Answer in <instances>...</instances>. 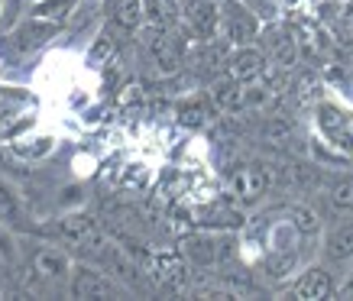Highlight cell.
<instances>
[{"mask_svg": "<svg viewBox=\"0 0 353 301\" xmlns=\"http://www.w3.org/2000/svg\"><path fill=\"white\" fill-rule=\"evenodd\" d=\"M59 237L65 240V243H72V247H78L81 253H101V249L108 247V240H104V230L97 227L94 217H85V214H72L65 217L62 224H59Z\"/></svg>", "mask_w": 353, "mask_h": 301, "instance_id": "1", "label": "cell"}, {"mask_svg": "<svg viewBox=\"0 0 353 301\" xmlns=\"http://www.w3.org/2000/svg\"><path fill=\"white\" fill-rule=\"evenodd\" d=\"M269 185H272V172L259 162H246V165H236L230 172V191H234L236 201H246V205L256 201Z\"/></svg>", "mask_w": 353, "mask_h": 301, "instance_id": "2", "label": "cell"}, {"mask_svg": "<svg viewBox=\"0 0 353 301\" xmlns=\"http://www.w3.org/2000/svg\"><path fill=\"white\" fill-rule=\"evenodd\" d=\"M318 123H321L324 136L341 146V149H353V114H343L334 104H321L318 107Z\"/></svg>", "mask_w": 353, "mask_h": 301, "instance_id": "3", "label": "cell"}, {"mask_svg": "<svg viewBox=\"0 0 353 301\" xmlns=\"http://www.w3.org/2000/svg\"><path fill=\"white\" fill-rule=\"evenodd\" d=\"M146 272L159 282L162 289H179L188 279V269H185V259L179 253H156V256H146Z\"/></svg>", "mask_w": 353, "mask_h": 301, "instance_id": "4", "label": "cell"}, {"mask_svg": "<svg viewBox=\"0 0 353 301\" xmlns=\"http://www.w3.org/2000/svg\"><path fill=\"white\" fill-rule=\"evenodd\" d=\"M72 295H75V298H120L123 289H120L114 279L101 276V272L81 269V272H75V279H72Z\"/></svg>", "mask_w": 353, "mask_h": 301, "instance_id": "5", "label": "cell"}, {"mask_svg": "<svg viewBox=\"0 0 353 301\" xmlns=\"http://www.w3.org/2000/svg\"><path fill=\"white\" fill-rule=\"evenodd\" d=\"M263 68H266V55L259 52V49H236L234 55H230V62H227V72H230V78H236V81H256L259 75H263Z\"/></svg>", "mask_w": 353, "mask_h": 301, "instance_id": "6", "label": "cell"}, {"mask_svg": "<svg viewBox=\"0 0 353 301\" xmlns=\"http://www.w3.org/2000/svg\"><path fill=\"white\" fill-rule=\"evenodd\" d=\"M211 101H214L224 114H240V110L250 107V104H246V85L243 81H236V78L217 81L214 91H211Z\"/></svg>", "mask_w": 353, "mask_h": 301, "instance_id": "7", "label": "cell"}, {"mask_svg": "<svg viewBox=\"0 0 353 301\" xmlns=\"http://www.w3.org/2000/svg\"><path fill=\"white\" fill-rule=\"evenodd\" d=\"M331 276L324 269H308L301 276L295 285H292V298H301V301H318V298H327L331 295Z\"/></svg>", "mask_w": 353, "mask_h": 301, "instance_id": "8", "label": "cell"}, {"mask_svg": "<svg viewBox=\"0 0 353 301\" xmlns=\"http://www.w3.org/2000/svg\"><path fill=\"white\" fill-rule=\"evenodd\" d=\"M259 32V23L250 10H243L240 3H227V36L234 43H246Z\"/></svg>", "mask_w": 353, "mask_h": 301, "instance_id": "9", "label": "cell"}, {"mask_svg": "<svg viewBox=\"0 0 353 301\" xmlns=\"http://www.w3.org/2000/svg\"><path fill=\"white\" fill-rule=\"evenodd\" d=\"M217 20H221V13H217L214 0H194L192 10H188V23H192L194 36H201V39H211V36H214Z\"/></svg>", "mask_w": 353, "mask_h": 301, "instance_id": "10", "label": "cell"}, {"mask_svg": "<svg viewBox=\"0 0 353 301\" xmlns=\"http://www.w3.org/2000/svg\"><path fill=\"white\" fill-rule=\"evenodd\" d=\"M150 52L162 72H179V65H182V49H179V43L172 39L169 32H156V36H152Z\"/></svg>", "mask_w": 353, "mask_h": 301, "instance_id": "11", "label": "cell"}, {"mask_svg": "<svg viewBox=\"0 0 353 301\" xmlns=\"http://www.w3.org/2000/svg\"><path fill=\"white\" fill-rule=\"evenodd\" d=\"M182 253L192 259L194 266H214L217 259H221V247L211 237H188Z\"/></svg>", "mask_w": 353, "mask_h": 301, "instance_id": "12", "label": "cell"}, {"mask_svg": "<svg viewBox=\"0 0 353 301\" xmlns=\"http://www.w3.org/2000/svg\"><path fill=\"white\" fill-rule=\"evenodd\" d=\"M32 266L39 276L46 279H65V272H68V256L59 253V249H39L36 256H32Z\"/></svg>", "mask_w": 353, "mask_h": 301, "instance_id": "13", "label": "cell"}, {"mask_svg": "<svg viewBox=\"0 0 353 301\" xmlns=\"http://www.w3.org/2000/svg\"><path fill=\"white\" fill-rule=\"evenodd\" d=\"M52 32H55V23H43L39 17H32V23L20 26L13 39H17V45H20V49H36V45H43Z\"/></svg>", "mask_w": 353, "mask_h": 301, "instance_id": "14", "label": "cell"}, {"mask_svg": "<svg viewBox=\"0 0 353 301\" xmlns=\"http://www.w3.org/2000/svg\"><path fill=\"white\" fill-rule=\"evenodd\" d=\"M269 52H272V62L279 68H292L295 59H299V39L289 36V32H276L272 39H269Z\"/></svg>", "mask_w": 353, "mask_h": 301, "instance_id": "15", "label": "cell"}, {"mask_svg": "<svg viewBox=\"0 0 353 301\" xmlns=\"http://www.w3.org/2000/svg\"><path fill=\"white\" fill-rule=\"evenodd\" d=\"M327 256L337 259V262L353 256V224L337 227L331 237H327Z\"/></svg>", "mask_w": 353, "mask_h": 301, "instance_id": "16", "label": "cell"}, {"mask_svg": "<svg viewBox=\"0 0 353 301\" xmlns=\"http://www.w3.org/2000/svg\"><path fill=\"white\" fill-rule=\"evenodd\" d=\"M114 17L123 30H133L143 20V0H114Z\"/></svg>", "mask_w": 353, "mask_h": 301, "instance_id": "17", "label": "cell"}, {"mask_svg": "<svg viewBox=\"0 0 353 301\" xmlns=\"http://www.w3.org/2000/svg\"><path fill=\"white\" fill-rule=\"evenodd\" d=\"M75 3L78 0H43V3H36L32 17H39V20H62V17L72 13Z\"/></svg>", "mask_w": 353, "mask_h": 301, "instance_id": "18", "label": "cell"}, {"mask_svg": "<svg viewBox=\"0 0 353 301\" xmlns=\"http://www.w3.org/2000/svg\"><path fill=\"white\" fill-rule=\"evenodd\" d=\"M295 133V127H292V120L285 117H269L266 123H263V140L266 143H285Z\"/></svg>", "mask_w": 353, "mask_h": 301, "instance_id": "19", "label": "cell"}, {"mask_svg": "<svg viewBox=\"0 0 353 301\" xmlns=\"http://www.w3.org/2000/svg\"><path fill=\"white\" fill-rule=\"evenodd\" d=\"M289 217H292V224H295V230H301V233H314V230H318V214H314L311 207L292 205Z\"/></svg>", "mask_w": 353, "mask_h": 301, "instance_id": "20", "label": "cell"}, {"mask_svg": "<svg viewBox=\"0 0 353 301\" xmlns=\"http://www.w3.org/2000/svg\"><path fill=\"white\" fill-rule=\"evenodd\" d=\"M0 220H7V224H20L23 214H20V205H17V198L10 194V188L0 182Z\"/></svg>", "mask_w": 353, "mask_h": 301, "instance_id": "21", "label": "cell"}, {"mask_svg": "<svg viewBox=\"0 0 353 301\" xmlns=\"http://www.w3.org/2000/svg\"><path fill=\"white\" fill-rule=\"evenodd\" d=\"M331 205H334V207H341V211H353V175H350V178H343V182L334 185Z\"/></svg>", "mask_w": 353, "mask_h": 301, "instance_id": "22", "label": "cell"}, {"mask_svg": "<svg viewBox=\"0 0 353 301\" xmlns=\"http://www.w3.org/2000/svg\"><path fill=\"white\" fill-rule=\"evenodd\" d=\"M146 10H150V23L152 26H159V30H165V26L172 23V13H169V7H165V0H150Z\"/></svg>", "mask_w": 353, "mask_h": 301, "instance_id": "23", "label": "cell"}, {"mask_svg": "<svg viewBox=\"0 0 353 301\" xmlns=\"http://www.w3.org/2000/svg\"><path fill=\"white\" fill-rule=\"evenodd\" d=\"M204 117H208V110H204L201 104H182V107H179V120H182L185 127H201Z\"/></svg>", "mask_w": 353, "mask_h": 301, "instance_id": "24", "label": "cell"}, {"mask_svg": "<svg viewBox=\"0 0 353 301\" xmlns=\"http://www.w3.org/2000/svg\"><path fill=\"white\" fill-rule=\"evenodd\" d=\"M114 52V43H110L108 36H101V39H97V45H94V52H91V62H101V59H104V55H110Z\"/></svg>", "mask_w": 353, "mask_h": 301, "instance_id": "25", "label": "cell"}, {"mask_svg": "<svg viewBox=\"0 0 353 301\" xmlns=\"http://www.w3.org/2000/svg\"><path fill=\"white\" fill-rule=\"evenodd\" d=\"M0 256H7V259H13V247H10V237L0 230Z\"/></svg>", "mask_w": 353, "mask_h": 301, "instance_id": "26", "label": "cell"}, {"mask_svg": "<svg viewBox=\"0 0 353 301\" xmlns=\"http://www.w3.org/2000/svg\"><path fill=\"white\" fill-rule=\"evenodd\" d=\"M343 23L353 30V3H347V7H343Z\"/></svg>", "mask_w": 353, "mask_h": 301, "instance_id": "27", "label": "cell"}, {"mask_svg": "<svg viewBox=\"0 0 353 301\" xmlns=\"http://www.w3.org/2000/svg\"><path fill=\"white\" fill-rule=\"evenodd\" d=\"M343 295H347V298H353V279H350V285L343 289Z\"/></svg>", "mask_w": 353, "mask_h": 301, "instance_id": "28", "label": "cell"}]
</instances>
